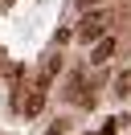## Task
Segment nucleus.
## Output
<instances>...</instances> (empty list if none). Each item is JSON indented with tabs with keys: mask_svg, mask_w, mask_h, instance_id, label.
Instances as JSON below:
<instances>
[{
	"mask_svg": "<svg viewBox=\"0 0 131 135\" xmlns=\"http://www.w3.org/2000/svg\"><path fill=\"white\" fill-rule=\"evenodd\" d=\"M111 57H115V37H98V45L90 49V61L94 66H106Z\"/></svg>",
	"mask_w": 131,
	"mask_h": 135,
	"instance_id": "obj_2",
	"label": "nucleus"
},
{
	"mask_svg": "<svg viewBox=\"0 0 131 135\" xmlns=\"http://www.w3.org/2000/svg\"><path fill=\"white\" fill-rule=\"evenodd\" d=\"M115 94H131V70L115 78Z\"/></svg>",
	"mask_w": 131,
	"mask_h": 135,
	"instance_id": "obj_4",
	"label": "nucleus"
},
{
	"mask_svg": "<svg viewBox=\"0 0 131 135\" xmlns=\"http://www.w3.org/2000/svg\"><path fill=\"white\" fill-rule=\"evenodd\" d=\"M106 25H111V12H90V17H82L78 37H82V41H98V37L106 33Z\"/></svg>",
	"mask_w": 131,
	"mask_h": 135,
	"instance_id": "obj_1",
	"label": "nucleus"
},
{
	"mask_svg": "<svg viewBox=\"0 0 131 135\" xmlns=\"http://www.w3.org/2000/svg\"><path fill=\"white\" fill-rule=\"evenodd\" d=\"M41 107H45V90H33L29 98H25V115H37Z\"/></svg>",
	"mask_w": 131,
	"mask_h": 135,
	"instance_id": "obj_3",
	"label": "nucleus"
}]
</instances>
